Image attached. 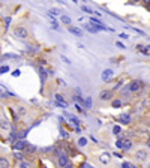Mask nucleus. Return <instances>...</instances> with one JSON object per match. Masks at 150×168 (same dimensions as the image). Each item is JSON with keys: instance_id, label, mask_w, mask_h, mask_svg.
Masks as SVG:
<instances>
[{"instance_id": "obj_21", "label": "nucleus", "mask_w": 150, "mask_h": 168, "mask_svg": "<svg viewBox=\"0 0 150 168\" xmlns=\"http://www.w3.org/2000/svg\"><path fill=\"white\" fill-rule=\"evenodd\" d=\"M84 107L86 108H92V98H86L84 99Z\"/></svg>"}, {"instance_id": "obj_31", "label": "nucleus", "mask_w": 150, "mask_h": 168, "mask_svg": "<svg viewBox=\"0 0 150 168\" xmlns=\"http://www.w3.org/2000/svg\"><path fill=\"white\" fill-rule=\"evenodd\" d=\"M141 2L144 3V6H146V8L150 9V0H141Z\"/></svg>"}, {"instance_id": "obj_44", "label": "nucleus", "mask_w": 150, "mask_h": 168, "mask_svg": "<svg viewBox=\"0 0 150 168\" xmlns=\"http://www.w3.org/2000/svg\"><path fill=\"white\" fill-rule=\"evenodd\" d=\"M90 168H93V167H90Z\"/></svg>"}, {"instance_id": "obj_20", "label": "nucleus", "mask_w": 150, "mask_h": 168, "mask_svg": "<svg viewBox=\"0 0 150 168\" xmlns=\"http://www.w3.org/2000/svg\"><path fill=\"white\" fill-rule=\"evenodd\" d=\"M39 72H41V78H42V83L45 81V78H47V75H48V71H45V69H39Z\"/></svg>"}, {"instance_id": "obj_8", "label": "nucleus", "mask_w": 150, "mask_h": 168, "mask_svg": "<svg viewBox=\"0 0 150 168\" xmlns=\"http://www.w3.org/2000/svg\"><path fill=\"white\" fill-rule=\"evenodd\" d=\"M65 117H68V119L71 120V123H72V125H75V126H78V125H80V120H78V117H75V116L69 114V113H66V111H65Z\"/></svg>"}, {"instance_id": "obj_4", "label": "nucleus", "mask_w": 150, "mask_h": 168, "mask_svg": "<svg viewBox=\"0 0 150 168\" xmlns=\"http://www.w3.org/2000/svg\"><path fill=\"white\" fill-rule=\"evenodd\" d=\"M141 81H131V83H129V86H128V90H129V92H138V90H140V89H141Z\"/></svg>"}, {"instance_id": "obj_32", "label": "nucleus", "mask_w": 150, "mask_h": 168, "mask_svg": "<svg viewBox=\"0 0 150 168\" xmlns=\"http://www.w3.org/2000/svg\"><path fill=\"white\" fill-rule=\"evenodd\" d=\"M14 156H15V159H23V153H14Z\"/></svg>"}, {"instance_id": "obj_38", "label": "nucleus", "mask_w": 150, "mask_h": 168, "mask_svg": "<svg viewBox=\"0 0 150 168\" xmlns=\"http://www.w3.org/2000/svg\"><path fill=\"white\" fill-rule=\"evenodd\" d=\"M120 38H122V39H128V38H129V36L126 35V33H122V35H120Z\"/></svg>"}, {"instance_id": "obj_40", "label": "nucleus", "mask_w": 150, "mask_h": 168, "mask_svg": "<svg viewBox=\"0 0 150 168\" xmlns=\"http://www.w3.org/2000/svg\"><path fill=\"white\" fill-rule=\"evenodd\" d=\"M20 168H27V167H26V164H23V165H21Z\"/></svg>"}, {"instance_id": "obj_34", "label": "nucleus", "mask_w": 150, "mask_h": 168, "mask_svg": "<svg viewBox=\"0 0 150 168\" xmlns=\"http://www.w3.org/2000/svg\"><path fill=\"white\" fill-rule=\"evenodd\" d=\"M81 9H83L84 12H87V14H90V12H93V11H92V9H89L87 6H81Z\"/></svg>"}, {"instance_id": "obj_25", "label": "nucleus", "mask_w": 150, "mask_h": 168, "mask_svg": "<svg viewBox=\"0 0 150 168\" xmlns=\"http://www.w3.org/2000/svg\"><path fill=\"white\" fill-rule=\"evenodd\" d=\"M137 48H138V50H140V51H141L143 54H149V50H146V48H144V47H143V45H138V47H137Z\"/></svg>"}, {"instance_id": "obj_10", "label": "nucleus", "mask_w": 150, "mask_h": 168, "mask_svg": "<svg viewBox=\"0 0 150 168\" xmlns=\"http://www.w3.org/2000/svg\"><path fill=\"white\" fill-rule=\"evenodd\" d=\"M0 128H2V129H5V131H8L9 128H11V125H9L8 120H5V119H0Z\"/></svg>"}, {"instance_id": "obj_14", "label": "nucleus", "mask_w": 150, "mask_h": 168, "mask_svg": "<svg viewBox=\"0 0 150 168\" xmlns=\"http://www.w3.org/2000/svg\"><path fill=\"white\" fill-rule=\"evenodd\" d=\"M99 161L104 162V164H108V162H110V155H108V153H102L101 158H99Z\"/></svg>"}, {"instance_id": "obj_39", "label": "nucleus", "mask_w": 150, "mask_h": 168, "mask_svg": "<svg viewBox=\"0 0 150 168\" xmlns=\"http://www.w3.org/2000/svg\"><path fill=\"white\" fill-rule=\"evenodd\" d=\"M116 45H117V47H119V48H125V45L122 44V42H117V44H116Z\"/></svg>"}, {"instance_id": "obj_43", "label": "nucleus", "mask_w": 150, "mask_h": 168, "mask_svg": "<svg viewBox=\"0 0 150 168\" xmlns=\"http://www.w3.org/2000/svg\"><path fill=\"white\" fill-rule=\"evenodd\" d=\"M134 2H135V3H137V2H141V0H134Z\"/></svg>"}, {"instance_id": "obj_13", "label": "nucleus", "mask_w": 150, "mask_h": 168, "mask_svg": "<svg viewBox=\"0 0 150 168\" xmlns=\"http://www.w3.org/2000/svg\"><path fill=\"white\" fill-rule=\"evenodd\" d=\"M132 149V141L131 140H123V150H131Z\"/></svg>"}, {"instance_id": "obj_37", "label": "nucleus", "mask_w": 150, "mask_h": 168, "mask_svg": "<svg viewBox=\"0 0 150 168\" xmlns=\"http://www.w3.org/2000/svg\"><path fill=\"white\" fill-rule=\"evenodd\" d=\"M62 60H63V62H66L68 65H71V60H68V59H66L65 56H62Z\"/></svg>"}, {"instance_id": "obj_28", "label": "nucleus", "mask_w": 150, "mask_h": 168, "mask_svg": "<svg viewBox=\"0 0 150 168\" xmlns=\"http://www.w3.org/2000/svg\"><path fill=\"white\" fill-rule=\"evenodd\" d=\"M60 135H62L63 138H68V137H69V134L66 132V131H65V129H60Z\"/></svg>"}, {"instance_id": "obj_2", "label": "nucleus", "mask_w": 150, "mask_h": 168, "mask_svg": "<svg viewBox=\"0 0 150 168\" xmlns=\"http://www.w3.org/2000/svg\"><path fill=\"white\" fill-rule=\"evenodd\" d=\"M14 35L17 36V38H20V39H26L27 36H29V32H27V29H24V27H17L14 30Z\"/></svg>"}, {"instance_id": "obj_29", "label": "nucleus", "mask_w": 150, "mask_h": 168, "mask_svg": "<svg viewBox=\"0 0 150 168\" xmlns=\"http://www.w3.org/2000/svg\"><path fill=\"white\" fill-rule=\"evenodd\" d=\"M59 14H60L59 9H51V11H50V15H59Z\"/></svg>"}, {"instance_id": "obj_3", "label": "nucleus", "mask_w": 150, "mask_h": 168, "mask_svg": "<svg viewBox=\"0 0 150 168\" xmlns=\"http://www.w3.org/2000/svg\"><path fill=\"white\" fill-rule=\"evenodd\" d=\"M59 165L62 168H66V165L69 164V159H68V153H63V152H59Z\"/></svg>"}, {"instance_id": "obj_41", "label": "nucleus", "mask_w": 150, "mask_h": 168, "mask_svg": "<svg viewBox=\"0 0 150 168\" xmlns=\"http://www.w3.org/2000/svg\"><path fill=\"white\" fill-rule=\"evenodd\" d=\"M147 147H150V138H149V141H147Z\"/></svg>"}, {"instance_id": "obj_45", "label": "nucleus", "mask_w": 150, "mask_h": 168, "mask_svg": "<svg viewBox=\"0 0 150 168\" xmlns=\"http://www.w3.org/2000/svg\"><path fill=\"white\" fill-rule=\"evenodd\" d=\"M0 93H2V92H0Z\"/></svg>"}, {"instance_id": "obj_17", "label": "nucleus", "mask_w": 150, "mask_h": 168, "mask_svg": "<svg viewBox=\"0 0 150 168\" xmlns=\"http://www.w3.org/2000/svg\"><path fill=\"white\" fill-rule=\"evenodd\" d=\"M90 23H93V24H95V26H102V23H101V21H99V20H98L96 17H90Z\"/></svg>"}, {"instance_id": "obj_16", "label": "nucleus", "mask_w": 150, "mask_h": 168, "mask_svg": "<svg viewBox=\"0 0 150 168\" xmlns=\"http://www.w3.org/2000/svg\"><path fill=\"white\" fill-rule=\"evenodd\" d=\"M54 98H56V101H57V102H60V104H66V105H68V102L65 101V98H63L60 93H57V95H56Z\"/></svg>"}, {"instance_id": "obj_33", "label": "nucleus", "mask_w": 150, "mask_h": 168, "mask_svg": "<svg viewBox=\"0 0 150 168\" xmlns=\"http://www.w3.org/2000/svg\"><path fill=\"white\" fill-rule=\"evenodd\" d=\"M18 113H20V114H26V108H24V107H20V108H18Z\"/></svg>"}, {"instance_id": "obj_7", "label": "nucleus", "mask_w": 150, "mask_h": 168, "mask_svg": "<svg viewBox=\"0 0 150 168\" xmlns=\"http://www.w3.org/2000/svg\"><path fill=\"white\" fill-rule=\"evenodd\" d=\"M117 120L123 125H128V123H131V116L129 114H120L117 117Z\"/></svg>"}, {"instance_id": "obj_22", "label": "nucleus", "mask_w": 150, "mask_h": 168, "mask_svg": "<svg viewBox=\"0 0 150 168\" xmlns=\"http://www.w3.org/2000/svg\"><path fill=\"white\" fill-rule=\"evenodd\" d=\"M122 168H137V167L132 165L131 162H123V164H122Z\"/></svg>"}, {"instance_id": "obj_1", "label": "nucleus", "mask_w": 150, "mask_h": 168, "mask_svg": "<svg viewBox=\"0 0 150 168\" xmlns=\"http://www.w3.org/2000/svg\"><path fill=\"white\" fill-rule=\"evenodd\" d=\"M114 98V92L113 90H102L99 93V99L101 101H111Z\"/></svg>"}, {"instance_id": "obj_11", "label": "nucleus", "mask_w": 150, "mask_h": 168, "mask_svg": "<svg viewBox=\"0 0 150 168\" xmlns=\"http://www.w3.org/2000/svg\"><path fill=\"white\" fill-rule=\"evenodd\" d=\"M26 146H27V143H24V141H17L15 144H14V149H17V150H23Z\"/></svg>"}, {"instance_id": "obj_15", "label": "nucleus", "mask_w": 150, "mask_h": 168, "mask_svg": "<svg viewBox=\"0 0 150 168\" xmlns=\"http://www.w3.org/2000/svg\"><path fill=\"white\" fill-rule=\"evenodd\" d=\"M60 20H62V23H63V24H66V26H69V24L72 23V21H71V18L68 17V15H62V17H60Z\"/></svg>"}, {"instance_id": "obj_19", "label": "nucleus", "mask_w": 150, "mask_h": 168, "mask_svg": "<svg viewBox=\"0 0 150 168\" xmlns=\"http://www.w3.org/2000/svg\"><path fill=\"white\" fill-rule=\"evenodd\" d=\"M122 107V101L120 99H113V108H120Z\"/></svg>"}, {"instance_id": "obj_27", "label": "nucleus", "mask_w": 150, "mask_h": 168, "mask_svg": "<svg viewBox=\"0 0 150 168\" xmlns=\"http://www.w3.org/2000/svg\"><path fill=\"white\" fill-rule=\"evenodd\" d=\"M113 132H114V135H119L120 134V126H114L113 128Z\"/></svg>"}, {"instance_id": "obj_6", "label": "nucleus", "mask_w": 150, "mask_h": 168, "mask_svg": "<svg viewBox=\"0 0 150 168\" xmlns=\"http://www.w3.org/2000/svg\"><path fill=\"white\" fill-rule=\"evenodd\" d=\"M113 75H114V71H113V69H105V71L101 74V78H102V81H108Z\"/></svg>"}, {"instance_id": "obj_36", "label": "nucleus", "mask_w": 150, "mask_h": 168, "mask_svg": "<svg viewBox=\"0 0 150 168\" xmlns=\"http://www.w3.org/2000/svg\"><path fill=\"white\" fill-rule=\"evenodd\" d=\"M20 74H21V72H20V69H17V71L12 72V77H20Z\"/></svg>"}, {"instance_id": "obj_9", "label": "nucleus", "mask_w": 150, "mask_h": 168, "mask_svg": "<svg viewBox=\"0 0 150 168\" xmlns=\"http://www.w3.org/2000/svg\"><path fill=\"white\" fill-rule=\"evenodd\" d=\"M69 32H71L72 35L75 36H83V32H81V29H78V27H69Z\"/></svg>"}, {"instance_id": "obj_23", "label": "nucleus", "mask_w": 150, "mask_h": 168, "mask_svg": "<svg viewBox=\"0 0 150 168\" xmlns=\"http://www.w3.org/2000/svg\"><path fill=\"white\" fill-rule=\"evenodd\" d=\"M86 144H87V140H86V138H80V141H78V146H80V147H84Z\"/></svg>"}, {"instance_id": "obj_18", "label": "nucleus", "mask_w": 150, "mask_h": 168, "mask_svg": "<svg viewBox=\"0 0 150 168\" xmlns=\"http://www.w3.org/2000/svg\"><path fill=\"white\" fill-rule=\"evenodd\" d=\"M116 147H117V149H123V137H120V138L116 141Z\"/></svg>"}, {"instance_id": "obj_42", "label": "nucleus", "mask_w": 150, "mask_h": 168, "mask_svg": "<svg viewBox=\"0 0 150 168\" xmlns=\"http://www.w3.org/2000/svg\"><path fill=\"white\" fill-rule=\"evenodd\" d=\"M72 2H74V3H78V0H72Z\"/></svg>"}, {"instance_id": "obj_26", "label": "nucleus", "mask_w": 150, "mask_h": 168, "mask_svg": "<svg viewBox=\"0 0 150 168\" xmlns=\"http://www.w3.org/2000/svg\"><path fill=\"white\" fill-rule=\"evenodd\" d=\"M8 71H9V66H2V68H0V75L5 74V72H8Z\"/></svg>"}, {"instance_id": "obj_24", "label": "nucleus", "mask_w": 150, "mask_h": 168, "mask_svg": "<svg viewBox=\"0 0 150 168\" xmlns=\"http://www.w3.org/2000/svg\"><path fill=\"white\" fill-rule=\"evenodd\" d=\"M24 149H26V152H29V153H30V152H36V147H35V146H26Z\"/></svg>"}, {"instance_id": "obj_5", "label": "nucleus", "mask_w": 150, "mask_h": 168, "mask_svg": "<svg viewBox=\"0 0 150 168\" xmlns=\"http://www.w3.org/2000/svg\"><path fill=\"white\" fill-rule=\"evenodd\" d=\"M135 158L140 161V162H144V161H147V158H149V153H147V150H137Z\"/></svg>"}, {"instance_id": "obj_12", "label": "nucleus", "mask_w": 150, "mask_h": 168, "mask_svg": "<svg viewBox=\"0 0 150 168\" xmlns=\"http://www.w3.org/2000/svg\"><path fill=\"white\" fill-rule=\"evenodd\" d=\"M0 168H9V161L5 156L0 158Z\"/></svg>"}, {"instance_id": "obj_30", "label": "nucleus", "mask_w": 150, "mask_h": 168, "mask_svg": "<svg viewBox=\"0 0 150 168\" xmlns=\"http://www.w3.org/2000/svg\"><path fill=\"white\" fill-rule=\"evenodd\" d=\"M5 57H6V59H18V56H17V54H6Z\"/></svg>"}, {"instance_id": "obj_35", "label": "nucleus", "mask_w": 150, "mask_h": 168, "mask_svg": "<svg viewBox=\"0 0 150 168\" xmlns=\"http://www.w3.org/2000/svg\"><path fill=\"white\" fill-rule=\"evenodd\" d=\"M51 26H53V29H56V30H59V24H57V23H56V21H51Z\"/></svg>"}]
</instances>
